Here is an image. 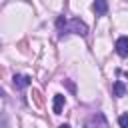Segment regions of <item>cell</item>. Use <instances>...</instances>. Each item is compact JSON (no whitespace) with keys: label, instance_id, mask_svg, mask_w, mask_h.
<instances>
[{"label":"cell","instance_id":"8","mask_svg":"<svg viewBox=\"0 0 128 128\" xmlns=\"http://www.w3.org/2000/svg\"><path fill=\"white\" fill-rule=\"evenodd\" d=\"M118 124H120V128H128V114H122L118 118Z\"/></svg>","mask_w":128,"mask_h":128},{"label":"cell","instance_id":"2","mask_svg":"<svg viewBox=\"0 0 128 128\" xmlns=\"http://www.w3.org/2000/svg\"><path fill=\"white\" fill-rule=\"evenodd\" d=\"M84 128H108V122H106V118H104L102 112H96V114H92L84 122Z\"/></svg>","mask_w":128,"mask_h":128},{"label":"cell","instance_id":"10","mask_svg":"<svg viewBox=\"0 0 128 128\" xmlns=\"http://www.w3.org/2000/svg\"><path fill=\"white\" fill-rule=\"evenodd\" d=\"M4 96H6V92H4L2 88H0V98H4Z\"/></svg>","mask_w":128,"mask_h":128},{"label":"cell","instance_id":"4","mask_svg":"<svg viewBox=\"0 0 128 128\" xmlns=\"http://www.w3.org/2000/svg\"><path fill=\"white\" fill-rule=\"evenodd\" d=\"M116 52H118V56H122V58L128 56V36H120V38L116 40Z\"/></svg>","mask_w":128,"mask_h":128},{"label":"cell","instance_id":"5","mask_svg":"<svg viewBox=\"0 0 128 128\" xmlns=\"http://www.w3.org/2000/svg\"><path fill=\"white\" fill-rule=\"evenodd\" d=\"M92 10L96 12V16H104L108 12V0H94Z\"/></svg>","mask_w":128,"mask_h":128},{"label":"cell","instance_id":"11","mask_svg":"<svg viewBox=\"0 0 128 128\" xmlns=\"http://www.w3.org/2000/svg\"><path fill=\"white\" fill-rule=\"evenodd\" d=\"M58 128H70V126H68V124H62V126H58Z\"/></svg>","mask_w":128,"mask_h":128},{"label":"cell","instance_id":"1","mask_svg":"<svg viewBox=\"0 0 128 128\" xmlns=\"http://www.w3.org/2000/svg\"><path fill=\"white\" fill-rule=\"evenodd\" d=\"M66 32H74V34H78V36H86L88 34V26L82 22V20H78V18H72L70 22H66V28H64Z\"/></svg>","mask_w":128,"mask_h":128},{"label":"cell","instance_id":"9","mask_svg":"<svg viewBox=\"0 0 128 128\" xmlns=\"http://www.w3.org/2000/svg\"><path fill=\"white\" fill-rule=\"evenodd\" d=\"M32 96H34V102H36L38 106H42V98H40V92H38V90H32Z\"/></svg>","mask_w":128,"mask_h":128},{"label":"cell","instance_id":"3","mask_svg":"<svg viewBox=\"0 0 128 128\" xmlns=\"http://www.w3.org/2000/svg\"><path fill=\"white\" fill-rule=\"evenodd\" d=\"M30 82H32V78L26 76V74H16V76H14V88H16V90H24V88H28Z\"/></svg>","mask_w":128,"mask_h":128},{"label":"cell","instance_id":"7","mask_svg":"<svg viewBox=\"0 0 128 128\" xmlns=\"http://www.w3.org/2000/svg\"><path fill=\"white\" fill-rule=\"evenodd\" d=\"M114 94H116V96H126V86H124V82H120V80L114 82Z\"/></svg>","mask_w":128,"mask_h":128},{"label":"cell","instance_id":"6","mask_svg":"<svg viewBox=\"0 0 128 128\" xmlns=\"http://www.w3.org/2000/svg\"><path fill=\"white\" fill-rule=\"evenodd\" d=\"M62 106H64V96H62V94H56V96H54V104H52L54 114H60V112H62Z\"/></svg>","mask_w":128,"mask_h":128}]
</instances>
